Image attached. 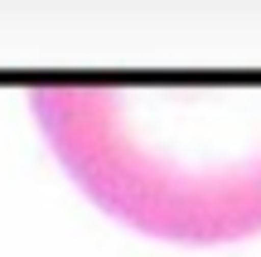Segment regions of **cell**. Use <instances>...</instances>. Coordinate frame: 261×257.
Wrapping results in <instances>:
<instances>
[{
  "instance_id": "1",
  "label": "cell",
  "mask_w": 261,
  "mask_h": 257,
  "mask_svg": "<svg viewBox=\"0 0 261 257\" xmlns=\"http://www.w3.org/2000/svg\"><path fill=\"white\" fill-rule=\"evenodd\" d=\"M34 116L92 204L169 243L261 233V92L39 87Z\"/></svg>"
}]
</instances>
